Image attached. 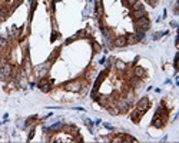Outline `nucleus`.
<instances>
[{
	"label": "nucleus",
	"mask_w": 179,
	"mask_h": 143,
	"mask_svg": "<svg viewBox=\"0 0 179 143\" xmlns=\"http://www.w3.org/2000/svg\"><path fill=\"white\" fill-rule=\"evenodd\" d=\"M13 76V66L9 65L7 62L2 65V70H0V80H6Z\"/></svg>",
	"instance_id": "nucleus-1"
},
{
	"label": "nucleus",
	"mask_w": 179,
	"mask_h": 143,
	"mask_svg": "<svg viewBox=\"0 0 179 143\" xmlns=\"http://www.w3.org/2000/svg\"><path fill=\"white\" fill-rule=\"evenodd\" d=\"M63 89L66 92H80L82 90V83L79 80H72V82L63 84Z\"/></svg>",
	"instance_id": "nucleus-2"
},
{
	"label": "nucleus",
	"mask_w": 179,
	"mask_h": 143,
	"mask_svg": "<svg viewBox=\"0 0 179 143\" xmlns=\"http://www.w3.org/2000/svg\"><path fill=\"white\" fill-rule=\"evenodd\" d=\"M135 27H139V29L148 32V30L150 29V20H149L148 17H142V19H139V20H135Z\"/></svg>",
	"instance_id": "nucleus-3"
},
{
	"label": "nucleus",
	"mask_w": 179,
	"mask_h": 143,
	"mask_svg": "<svg viewBox=\"0 0 179 143\" xmlns=\"http://www.w3.org/2000/svg\"><path fill=\"white\" fill-rule=\"evenodd\" d=\"M149 107H150V102H149L148 97H142V99L136 103V109H138L139 112H142V113H145Z\"/></svg>",
	"instance_id": "nucleus-4"
},
{
	"label": "nucleus",
	"mask_w": 179,
	"mask_h": 143,
	"mask_svg": "<svg viewBox=\"0 0 179 143\" xmlns=\"http://www.w3.org/2000/svg\"><path fill=\"white\" fill-rule=\"evenodd\" d=\"M130 16H132V19H133V20H139V19H142V17H148V12H146L145 9H140V10H133Z\"/></svg>",
	"instance_id": "nucleus-5"
},
{
	"label": "nucleus",
	"mask_w": 179,
	"mask_h": 143,
	"mask_svg": "<svg viewBox=\"0 0 179 143\" xmlns=\"http://www.w3.org/2000/svg\"><path fill=\"white\" fill-rule=\"evenodd\" d=\"M132 72H133V76H135L136 79H142V77L146 76V70H145L143 67H140V66H135Z\"/></svg>",
	"instance_id": "nucleus-6"
},
{
	"label": "nucleus",
	"mask_w": 179,
	"mask_h": 143,
	"mask_svg": "<svg viewBox=\"0 0 179 143\" xmlns=\"http://www.w3.org/2000/svg\"><path fill=\"white\" fill-rule=\"evenodd\" d=\"M113 46H115V47H125V46H128L126 37H125V36H118V37L113 40Z\"/></svg>",
	"instance_id": "nucleus-7"
},
{
	"label": "nucleus",
	"mask_w": 179,
	"mask_h": 143,
	"mask_svg": "<svg viewBox=\"0 0 179 143\" xmlns=\"http://www.w3.org/2000/svg\"><path fill=\"white\" fill-rule=\"evenodd\" d=\"M163 124H165V119L160 117V116H156V114H155V117L152 119V126L160 129V127H163Z\"/></svg>",
	"instance_id": "nucleus-8"
},
{
	"label": "nucleus",
	"mask_w": 179,
	"mask_h": 143,
	"mask_svg": "<svg viewBox=\"0 0 179 143\" xmlns=\"http://www.w3.org/2000/svg\"><path fill=\"white\" fill-rule=\"evenodd\" d=\"M96 102H99V104H100L102 107H108V106L110 104V99H109L108 96H105V94H99V97H98Z\"/></svg>",
	"instance_id": "nucleus-9"
},
{
	"label": "nucleus",
	"mask_w": 179,
	"mask_h": 143,
	"mask_svg": "<svg viewBox=\"0 0 179 143\" xmlns=\"http://www.w3.org/2000/svg\"><path fill=\"white\" fill-rule=\"evenodd\" d=\"M125 37H126V43H128V45H136V43L140 42V40L138 39V36L133 35V33H129V35H126Z\"/></svg>",
	"instance_id": "nucleus-10"
},
{
	"label": "nucleus",
	"mask_w": 179,
	"mask_h": 143,
	"mask_svg": "<svg viewBox=\"0 0 179 143\" xmlns=\"http://www.w3.org/2000/svg\"><path fill=\"white\" fill-rule=\"evenodd\" d=\"M143 116V113L142 112H139L138 109H135L132 113H130V119H132V122H135V123H138L139 120H140V117Z\"/></svg>",
	"instance_id": "nucleus-11"
},
{
	"label": "nucleus",
	"mask_w": 179,
	"mask_h": 143,
	"mask_svg": "<svg viewBox=\"0 0 179 143\" xmlns=\"http://www.w3.org/2000/svg\"><path fill=\"white\" fill-rule=\"evenodd\" d=\"M115 67H116L119 72H125V70L128 69V65H126L125 62H122V60H115Z\"/></svg>",
	"instance_id": "nucleus-12"
},
{
	"label": "nucleus",
	"mask_w": 179,
	"mask_h": 143,
	"mask_svg": "<svg viewBox=\"0 0 179 143\" xmlns=\"http://www.w3.org/2000/svg\"><path fill=\"white\" fill-rule=\"evenodd\" d=\"M166 113H168V109L163 106V104H159L158 107H156V116H160V117H163V116H166Z\"/></svg>",
	"instance_id": "nucleus-13"
},
{
	"label": "nucleus",
	"mask_w": 179,
	"mask_h": 143,
	"mask_svg": "<svg viewBox=\"0 0 179 143\" xmlns=\"http://www.w3.org/2000/svg\"><path fill=\"white\" fill-rule=\"evenodd\" d=\"M115 104H116V107L119 109V112H126L128 107H129V104H128L126 100H123V102H118V103H115Z\"/></svg>",
	"instance_id": "nucleus-14"
},
{
	"label": "nucleus",
	"mask_w": 179,
	"mask_h": 143,
	"mask_svg": "<svg viewBox=\"0 0 179 143\" xmlns=\"http://www.w3.org/2000/svg\"><path fill=\"white\" fill-rule=\"evenodd\" d=\"M130 9H132V12H133V10H140V9H145V6H143V3H142V0H136V2L130 6Z\"/></svg>",
	"instance_id": "nucleus-15"
},
{
	"label": "nucleus",
	"mask_w": 179,
	"mask_h": 143,
	"mask_svg": "<svg viewBox=\"0 0 179 143\" xmlns=\"http://www.w3.org/2000/svg\"><path fill=\"white\" fill-rule=\"evenodd\" d=\"M135 29H136V33H135V35L138 36V39H139V40H143V39L146 37V32L142 30V29H139V27H135Z\"/></svg>",
	"instance_id": "nucleus-16"
},
{
	"label": "nucleus",
	"mask_w": 179,
	"mask_h": 143,
	"mask_svg": "<svg viewBox=\"0 0 179 143\" xmlns=\"http://www.w3.org/2000/svg\"><path fill=\"white\" fill-rule=\"evenodd\" d=\"M106 109H108V112H109L112 116H118V114L120 113V112H119V109L116 107V104H115V106H108Z\"/></svg>",
	"instance_id": "nucleus-17"
},
{
	"label": "nucleus",
	"mask_w": 179,
	"mask_h": 143,
	"mask_svg": "<svg viewBox=\"0 0 179 143\" xmlns=\"http://www.w3.org/2000/svg\"><path fill=\"white\" fill-rule=\"evenodd\" d=\"M133 100H135V93H133L132 90H129V92L126 93V102H128V104H132Z\"/></svg>",
	"instance_id": "nucleus-18"
},
{
	"label": "nucleus",
	"mask_w": 179,
	"mask_h": 143,
	"mask_svg": "<svg viewBox=\"0 0 179 143\" xmlns=\"http://www.w3.org/2000/svg\"><path fill=\"white\" fill-rule=\"evenodd\" d=\"M130 142H136V139L129 136V134H123L122 136V143H130Z\"/></svg>",
	"instance_id": "nucleus-19"
},
{
	"label": "nucleus",
	"mask_w": 179,
	"mask_h": 143,
	"mask_svg": "<svg viewBox=\"0 0 179 143\" xmlns=\"http://www.w3.org/2000/svg\"><path fill=\"white\" fill-rule=\"evenodd\" d=\"M43 93H49L50 90H52V83H46V84H43V86H40L39 87Z\"/></svg>",
	"instance_id": "nucleus-20"
},
{
	"label": "nucleus",
	"mask_w": 179,
	"mask_h": 143,
	"mask_svg": "<svg viewBox=\"0 0 179 143\" xmlns=\"http://www.w3.org/2000/svg\"><path fill=\"white\" fill-rule=\"evenodd\" d=\"M59 52H60L59 49H56L55 52H52V53H50V56H49V59H47V62H49V63H52V62H53V60H55V59L57 57V55H59Z\"/></svg>",
	"instance_id": "nucleus-21"
},
{
	"label": "nucleus",
	"mask_w": 179,
	"mask_h": 143,
	"mask_svg": "<svg viewBox=\"0 0 179 143\" xmlns=\"http://www.w3.org/2000/svg\"><path fill=\"white\" fill-rule=\"evenodd\" d=\"M7 45H9V40L5 36H0V49H5Z\"/></svg>",
	"instance_id": "nucleus-22"
},
{
	"label": "nucleus",
	"mask_w": 179,
	"mask_h": 143,
	"mask_svg": "<svg viewBox=\"0 0 179 143\" xmlns=\"http://www.w3.org/2000/svg\"><path fill=\"white\" fill-rule=\"evenodd\" d=\"M47 70H49V69H45V67H40V69H39V72H37V76H39V79L45 77V76L47 74Z\"/></svg>",
	"instance_id": "nucleus-23"
},
{
	"label": "nucleus",
	"mask_w": 179,
	"mask_h": 143,
	"mask_svg": "<svg viewBox=\"0 0 179 143\" xmlns=\"http://www.w3.org/2000/svg\"><path fill=\"white\" fill-rule=\"evenodd\" d=\"M63 130H65V132H67V133H76V132H77V129H76V127H73V126H65V127H63Z\"/></svg>",
	"instance_id": "nucleus-24"
},
{
	"label": "nucleus",
	"mask_w": 179,
	"mask_h": 143,
	"mask_svg": "<svg viewBox=\"0 0 179 143\" xmlns=\"http://www.w3.org/2000/svg\"><path fill=\"white\" fill-rule=\"evenodd\" d=\"M57 37H59V32H57V30H53V32H52V36H50V42L53 43Z\"/></svg>",
	"instance_id": "nucleus-25"
},
{
	"label": "nucleus",
	"mask_w": 179,
	"mask_h": 143,
	"mask_svg": "<svg viewBox=\"0 0 179 143\" xmlns=\"http://www.w3.org/2000/svg\"><path fill=\"white\" fill-rule=\"evenodd\" d=\"M92 46H93V52H100V45L99 43L92 42Z\"/></svg>",
	"instance_id": "nucleus-26"
},
{
	"label": "nucleus",
	"mask_w": 179,
	"mask_h": 143,
	"mask_svg": "<svg viewBox=\"0 0 179 143\" xmlns=\"http://www.w3.org/2000/svg\"><path fill=\"white\" fill-rule=\"evenodd\" d=\"M146 2H148L152 7H156V6H158V3H159V0H146Z\"/></svg>",
	"instance_id": "nucleus-27"
},
{
	"label": "nucleus",
	"mask_w": 179,
	"mask_h": 143,
	"mask_svg": "<svg viewBox=\"0 0 179 143\" xmlns=\"http://www.w3.org/2000/svg\"><path fill=\"white\" fill-rule=\"evenodd\" d=\"M95 76H96V72H90V73H86V79H87V80L93 79Z\"/></svg>",
	"instance_id": "nucleus-28"
},
{
	"label": "nucleus",
	"mask_w": 179,
	"mask_h": 143,
	"mask_svg": "<svg viewBox=\"0 0 179 143\" xmlns=\"http://www.w3.org/2000/svg\"><path fill=\"white\" fill-rule=\"evenodd\" d=\"M162 36H163V33H162V32H156V33L153 35V40H159Z\"/></svg>",
	"instance_id": "nucleus-29"
},
{
	"label": "nucleus",
	"mask_w": 179,
	"mask_h": 143,
	"mask_svg": "<svg viewBox=\"0 0 179 143\" xmlns=\"http://www.w3.org/2000/svg\"><path fill=\"white\" fill-rule=\"evenodd\" d=\"M76 39H77V36L75 35V36H72V37H69V39H66V42H65V43H66V45H70V43H72V42H75Z\"/></svg>",
	"instance_id": "nucleus-30"
},
{
	"label": "nucleus",
	"mask_w": 179,
	"mask_h": 143,
	"mask_svg": "<svg viewBox=\"0 0 179 143\" xmlns=\"http://www.w3.org/2000/svg\"><path fill=\"white\" fill-rule=\"evenodd\" d=\"M112 143H122V136H116L115 139H110Z\"/></svg>",
	"instance_id": "nucleus-31"
},
{
	"label": "nucleus",
	"mask_w": 179,
	"mask_h": 143,
	"mask_svg": "<svg viewBox=\"0 0 179 143\" xmlns=\"http://www.w3.org/2000/svg\"><path fill=\"white\" fill-rule=\"evenodd\" d=\"M135 2H136V0H126V2H125V5H126V6H129V7H130V6H132V5H133V3H135Z\"/></svg>",
	"instance_id": "nucleus-32"
},
{
	"label": "nucleus",
	"mask_w": 179,
	"mask_h": 143,
	"mask_svg": "<svg viewBox=\"0 0 179 143\" xmlns=\"http://www.w3.org/2000/svg\"><path fill=\"white\" fill-rule=\"evenodd\" d=\"M103 126H105L108 130H115V129H113V126H112V124H109V123H103Z\"/></svg>",
	"instance_id": "nucleus-33"
},
{
	"label": "nucleus",
	"mask_w": 179,
	"mask_h": 143,
	"mask_svg": "<svg viewBox=\"0 0 179 143\" xmlns=\"http://www.w3.org/2000/svg\"><path fill=\"white\" fill-rule=\"evenodd\" d=\"M33 136H35V127H33V129H32V132L29 133V137H27V140H30V139H32Z\"/></svg>",
	"instance_id": "nucleus-34"
},
{
	"label": "nucleus",
	"mask_w": 179,
	"mask_h": 143,
	"mask_svg": "<svg viewBox=\"0 0 179 143\" xmlns=\"http://www.w3.org/2000/svg\"><path fill=\"white\" fill-rule=\"evenodd\" d=\"M170 27H173V29L178 27V23H176V22H172V23H170Z\"/></svg>",
	"instance_id": "nucleus-35"
},
{
	"label": "nucleus",
	"mask_w": 179,
	"mask_h": 143,
	"mask_svg": "<svg viewBox=\"0 0 179 143\" xmlns=\"http://www.w3.org/2000/svg\"><path fill=\"white\" fill-rule=\"evenodd\" d=\"M0 63H2V55H0Z\"/></svg>",
	"instance_id": "nucleus-36"
},
{
	"label": "nucleus",
	"mask_w": 179,
	"mask_h": 143,
	"mask_svg": "<svg viewBox=\"0 0 179 143\" xmlns=\"http://www.w3.org/2000/svg\"><path fill=\"white\" fill-rule=\"evenodd\" d=\"M89 2H90V0H89Z\"/></svg>",
	"instance_id": "nucleus-37"
}]
</instances>
